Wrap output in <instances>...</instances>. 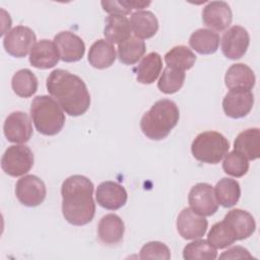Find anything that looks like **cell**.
Here are the masks:
<instances>
[{
    "mask_svg": "<svg viewBox=\"0 0 260 260\" xmlns=\"http://www.w3.org/2000/svg\"><path fill=\"white\" fill-rule=\"evenodd\" d=\"M250 36L246 28L240 25L230 27L221 39V52L232 60L242 58L249 47Z\"/></svg>",
    "mask_w": 260,
    "mask_h": 260,
    "instance_id": "30bf717a",
    "label": "cell"
},
{
    "mask_svg": "<svg viewBox=\"0 0 260 260\" xmlns=\"http://www.w3.org/2000/svg\"><path fill=\"white\" fill-rule=\"evenodd\" d=\"M15 195L21 204L36 207L43 203L46 198V185L43 180L35 175L23 176L15 185Z\"/></svg>",
    "mask_w": 260,
    "mask_h": 260,
    "instance_id": "ba28073f",
    "label": "cell"
},
{
    "mask_svg": "<svg viewBox=\"0 0 260 260\" xmlns=\"http://www.w3.org/2000/svg\"><path fill=\"white\" fill-rule=\"evenodd\" d=\"M207 226V219L191 208H184L177 218L178 233L185 240H195L203 237Z\"/></svg>",
    "mask_w": 260,
    "mask_h": 260,
    "instance_id": "4fadbf2b",
    "label": "cell"
},
{
    "mask_svg": "<svg viewBox=\"0 0 260 260\" xmlns=\"http://www.w3.org/2000/svg\"><path fill=\"white\" fill-rule=\"evenodd\" d=\"M35 157L30 148L18 144L9 146L1 158L2 171L11 177H20L30 171Z\"/></svg>",
    "mask_w": 260,
    "mask_h": 260,
    "instance_id": "8992f818",
    "label": "cell"
},
{
    "mask_svg": "<svg viewBox=\"0 0 260 260\" xmlns=\"http://www.w3.org/2000/svg\"><path fill=\"white\" fill-rule=\"evenodd\" d=\"M146 46L144 41L137 37H130L118 46V58L125 65H133L137 63L144 55Z\"/></svg>",
    "mask_w": 260,
    "mask_h": 260,
    "instance_id": "83f0119b",
    "label": "cell"
},
{
    "mask_svg": "<svg viewBox=\"0 0 260 260\" xmlns=\"http://www.w3.org/2000/svg\"><path fill=\"white\" fill-rule=\"evenodd\" d=\"M101 5L103 9L110 15H122L125 16L133 10L131 0H114V1H102Z\"/></svg>",
    "mask_w": 260,
    "mask_h": 260,
    "instance_id": "d590c367",
    "label": "cell"
},
{
    "mask_svg": "<svg viewBox=\"0 0 260 260\" xmlns=\"http://www.w3.org/2000/svg\"><path fill=\"white\" fill-rule=\"evenodd\" d=\"M161 69L162 61L160 55L156 52H151L143 57L134 71L138 82L142 84H150L157 79Z\"/></svg>",
    "mask_w": 260,
    "mask_h": 260,
    "instance_id": "d4e9b609",
    "label": "cell"
},
{
    "mask_svg": "<svg viewBox=\"0 0 260 260\" xmlns=\"http://www.w3.org/2000/svg\"><path fill=\"white\" fill-rule=\"evenodd\" d=\"M189 45L201 55L213 54L219 46V35L208 28H199L190 36Z\"/></svg>",
    "mask_w": 260,
    "mask_h": 260,
    "instance_id": "484cf974",
    "label": "cell"
},
{
    "mask_svg": "<svg viewBox=\"0 0 260 260\" xmlns=\"http://www.w3.org/2000/svg\"><path fill=\"white\" fill-rule=\"evenodd\" d=\"M216 257V249L206 240H195L187 244L183 250L185 260H213Z\"/></svg>",
    "mask_w": 260,
    "mask_h": 260,
    "instance_id": "4dcf8cb0",
    "label": "cell"
},
{
    "mask_svg": "<svg viewBox=\"0 0 260 260\" xmlns=\"http://www.w3.org/2000/svg\"><path fill=\"white\" fill-rule=\"evenodd\" d=\"M140 259H171V252L169 247L158 241L148 242L140 250Z\"/></svg>",
    "mask_w": 260,
    "mask_h": 260,
    "instance_id": "e575fe53",
    "label": "cell"
},
{
    "mask_svg": "<svg viewBox=\"0 0 260 260\" xmlns=\"http://www.w3.org/2000/svg\"><path fill=\"white\" fill-rule=\"evenodd\" d=\"M223 221L230 228L237 241L249 238L256 230V222L252 214L240 208L230 210L225 214Z\"/></svg>",
    "mask_w": 260,
    "mask_h": 260,
    "instance_id": "e0dca14e",
    "label": "cell"
},
{
    "mask_svg": "<svg viewBox=\"0 0 260 260\" xmlns=\"http://www.w3.org/2000/svg\"><path fill=\"white\" fill-rule=\"evenodd\" d=\"M47 90L69 116L83 115L90 106V94L84 81L64 69L53 70L46 82Z\"/></svg>",
    "mask_w": 260,
    "mask_h": 260,
    "instance_id": "6da1fadb",
    "label": "cell"
},
{
    "mask_svg": "<svg viewBox=\"0 0 260 260\" xmlns=\"http://www.w3.org/2000/svg\"><path fill=\"white\" fill-rule=\"evenodd\" d=\"M124 232V222L122 218L115 213L104 215L98 225L99 239L106 245H116L120 243L123 240Z\"/></svg>",
    "mask_w": 260,
    "mask_h": 260,
    "instance_id": "d6986e66",
    "label": "cell"
},
{
    "mask_svg": "<svg viewBox=\"0 0 260 260\" xmlns=\"http://www.w3.org/2000/svg\"><path fill=\"white\" fill-rule=\"evenodd\" d=\"M30 117L36 129L47 136L58 134L65 124V115L62 108L49 95H38L32 100Z\"/></svg>",
    "mask_w": 260,
    "mask_h": 260,
    "instance_id": "277c9868",
    "label": "cell"
},
{
    "mask_svg": "<svg viewBox=\"0 0 260 260\" xmlns=\"http://www.w3.org/2000/svg\"><path fill=\"white\" fill-rule=\"evenodd\" d=\"M165 61L167 67L185 72L193 67L196 62V56L186 46H176L165 55Z\"/></svg>",
    "mask_w": 260,
    "mask_h": 260,
    "instance_id": "f1b7e54d",
    "label": "cell"
},
{
    "mask_svg": "<svg viewBox=\"0 0 260 260\" xmlns=\"http://www.w3.org/2000/svg\"><path fill=\"white\" fill-rule=\"evenodd\" d=\"M229 149L228 139L216 131H205L198 134L191 145L192 154L197 160L212 165L218 164Z\"/></svg>",
    "mask_w": 260,
    "mask_h": 260,
    "instance_id": "5b68a950",
    "label": "cell"
},
{
    "mask_svg": "<svg viewBox=\"0 0 260 260\" xmlns=\"http://www.w3.org/2000/svg\"><path fill=\"white\" fill-rule=\"evenodd\" d=\"M234 150L244 155L249 160H255L260 156V131L258 128H249L237 136L234 142Z\"/></svg>",
    "mask_w": 260,
    "mask_h": 260,
    "instance_id": "44dd1931",
    "label": "cell"
},
{
    "mask_svg": "<svg viewBox=\"0 0 260 260\" xmlns=\"http://www.w3.org/2000/svg\"><path fill=\"white\" fill-rule=\"evenodd\" d=\"M214 193L218 204L229 208L236 205L241 196L240 184L230 178L220 179L214 188Z\"/></svg>",
    "mask_w": 260,
    "mask_h": 260,
    "instance_id": "4316f807",
    "label": "cell"
},
{
    "mask_svg": "<svg viewBox=\"0 0 260 260\" xmlns=\"http://www.w3.org/2000/svg\"><path fill=\"white\" fill-rule=\"evenodd\" d=\"M54 43L58 49L60 59L64 62H77L85 52V45L77 35L64 30L57 34Z\"/></svg>",
    "mask_w": 260,
    "mask_h": 260,
    "instance_id": "2e32d148",
    "label": "cell"
},
{
    "mask_svg": "<svg viewBox=\"0 0 260 260\" xmlns=\"http://www.w3.org/2000/svg\"><path fill=\"white\" fill-rule=\"evenodd\" d=\"M232 20V9L224 1H211L202 10V21L211 29L222 31L230 26Z\"/></svg>",
    "mask_w": 260,
    "mask_h": 260,
    "instance_id": "9a60e30c",
    "label": "cell"
},
{
    "mask_svg": "<svg viewBox=\"0 0 260 260\" xmlns=\"http://www.w3.org/2000/svg\"><path fill=\"white\" fill-rule=\"evenodd\" d=\"M3 132L12 143H25L32 135V126L27 114L21 111L12 112L5 119Z\"/></svg>",
    "mask_w": 260,
    "mask_h": 260,
    "instance_id": "8fae6325",
    "label": "cell"
},
{
    "mask_svg": "<svg viewBox=\"0 0 260 260\" xmlns=\"http://www.w3.org/2000/svg\"><path fill=\"white\" fill-rule=\"evenodd\" d=\"M186 74L184 71L166 67L157 81L158 89L166 93L172 94L181 89L185 82Z\"/></svg>",
    "mask_w": 260,
    "mask_h": 260,
    "instance_id": "1f68e13d",
    "label": "cell"
},
{
    "mask_svg": "<svg viewBox=\"0 0 260 260\" xmlns=\"http://www.w3.org/2000/svg\"><path fill=\"white\" fill-rule=\"evenodd\" d=\"M38 78L29 69H20L11 79V87L18 96L30 98L38 90Z\"/></svg>",
    "mask_w": 260,
    "mask_h": 260,
    "instance_id": "f546056e",
    "label": "cell"
},
{
    "mask_svg": "<svg viewBox=\"0 0 260 260\" xmlns=\"http://www.w3.org/2000/svg\"><path fill=\"white\" fill-rule=\"evenodd\" d=\"M127 191L125 188L113 181L102 182L95 191V199L100 206L109 210H117L127 202Z\"/></svg>",
    "mask_w": 260,
    "mask_h": 260,
    "instance_id": "5bb4252c",
    "label": "cell"
},
{
    "mask_svg": "<svg viewBox=\"0 0 260 260\" xmlns=\"http://www.w3.org/2000/svg\"><path fill=\"white\" fill-rule=\"evenodd\" d=\"M28 59L31 66L39 69H49L57 65L60 55L54 42L41 40L30 50Z\"/></svg>",
    "mask_w": 260,
    "mask_h": 260,
    "instance_id": "ac0fdd59",
    "label": "cell"
},
{
    "mask_svg": "<svg viewBox=\"0 0 260 260\" xmlns=\"http://www.w3.org/2000/svg\"><path fill=\"white\" fill-rule=\"evenodd\" d=\"M222 170L225 174L240 178L246 175L249 171L248 159L236 150H233L225 154L222 161Z\"/></svg>",
    "mask_w": 260,
    "mask_h": 260,
    "instance_id": "836d02e7",
    "label": "cell"
},
{
    "mask_svg": "<svg viewBox=\"0 0 260 260\" xmlns=\"http://www.w3.org/2000/svg\"><path fill=\"white\" fill-rule=\"evenodd\" d=\"M87 59L89 64L96 69L108 68L116 60L115 47L106 40H98L90 46Z\"/></svg>",
    "mask_w": 260,
    "mask_h": 260,
    "instance_id": "603a6c76",
    "label": "cell"
},
{
    "mask_svg": "<svg viewBox=\"0 0 260 260\" xmlns=\"http://www.w3.org/2000/svg\"><path fill=\"white\" fill-rule=\"evenodd\" d=\"M256 81L253 70L246 64H233L226 71L224 83L229 89L250 90L254 87Z\"/></svg>",
    "mask_w": 260,
    "mask_h": 260,
    "instance_id": "ffe728a7",
    "label": "cell"
},
{
    "mask_svg": "<svg viewBox=\"0 0 260 260\" xmlns=\"http://www.w3.org/2000/svg\"><path fill=\"white\" fill-rule=\"evenodd\" d=\"M254 105V95L251 90L232 89L223 98L222 109L224 114L233 119L247 116Z\"/></svg>",
    "mask_w": 260,
    "mask_h": 260,
    "instance_id": "7c38bea8",
    "label": "cell"
},
{
    "mask_svg": "<svg viewBox=\"0 0 260 260\" xmlns=\"http://www.w3.org/2000/svg\"><path fill=\"white\" fill-rule=\"evenodd\" d=\"M253 256L249 253V251L246 248H243L241 246L233 247L225 252H223L219 259H251Z\"/></svg>",
    "mask_w": 260,
    "mask_h": 260,
    "instance_id": "8d00e7d4",
    "label": "cell"
},
{
    "mask_svg": "<svg viewBox=\"0 0 260 260\" xmlns=\"http://www.w3.org/2000/svg\"><path fill=\"white\" fill-rule=\"evenodd\" d=\"M130 24L134 36L138 39L152 38L158 29L156 16L147 10H138L132 13Z\"/></svg>",
    "mask_w": 260,
    "mask_h": 260,
    "instance_id": "cb8c5ba5",
    "label": "cell"
},
{
    "mask_svg": "<svg viewBox=\"0 0 260 260\" xmlns=\"http://www.w3.org/2000/svg\"><path fill=\"white\" fill-rule=\"evenodd\" d=\"M180 119V111L175 102L159 100L142 116L140 129L151 140H161L176 127Z\"/></svg>",
    "mask_w": 260,
    "mask_h": 260,
    "instance_id": "3957f363",
    "label": "cell"
},
{
    "mask_svg": "<svg viewBox=\"0 0 260 260\" xmlns=\"http://www.w3.org/2000/svg\"><path fill=\"white\" fill-rule=\"evenodd\" d=\"M93 184L85 176L73 175L65 179L61 187L62 213L73 225H84L90 222L95 213L92 198Z\"/></svg>",
    "mask_w": 260,
    "mask_h": 260,
    "instance_id": "7a4b0ae2",
    "label": "cell"
},
{
    "mask_svg": "<svg viewBox=\"0 0 260 260\" xmlns=\"http://www.w3.org/2000/svg\"><path fill=\"white\" fill-rule=\"evenodd\" d=\"M188 201L190 208L203 216L213 215L218 209L214 189L207 183L194 185L189 192Z\"/></svg>",
    "mask_w": 260,
    "mask_h": 260,
    "instance_id": "9c48e42d",
    "label": "cell"
},
{
    "mask_svg": "<svg viewBox=\"0 0 260 260\" xmlns=\"http://www.w3.org/2000/svg\"><path fill=\"white\" fill-rule=\"evenodd\" d=\"M207 241L215 249H223L234 244L237 240L230 228L222 220L214 223L211 226L207 235Z\"/></svg>",
    "mask_w": 260,
    "mask_h": 260,
    "instance_id": "d6a6232c",
    "label": "cell"
},
{
    "mask_svg": "<svg viewBox=\"0 0 260 260\" xmlns=\"http://www.w3.org/2000/svg\"><path fill=\"white\" fill-rule=\"evenodd\" d=\"M130 20L122 15H109L105 19L104 36L111 44H121L131 37Z\"/></svg>",
    "mask_w": 260,
    "mask_h": 260,
    "instance_id": "7402d4cb",
    "label": "cell"
},
{
    "mask_svg": "<svg viewBox=\"0 0 260 260\" xmlns=\"http://www.w3.org/2000/svg\"><path fill=\"white\" fill-rule=\"evenodd\" d=\"M36 41L37 37L31 28L17 25L6 32L3 39V47L10 56L23 58L30 52Z\"/></svg>",
    "mask_w": 260,
    "mask_h": 260,
    "instance_id": "52a82bcc",
    "label": "cell"
}]
</instances>
